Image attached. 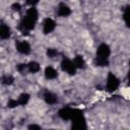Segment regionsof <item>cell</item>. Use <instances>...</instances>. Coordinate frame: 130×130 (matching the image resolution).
<instances>
[{
    "label": "cell",
    "instance_id": "6da1fadb",
    "mask_svg": "<svg viewBox=\"0 0 130 130\" xmlns=\"http://www.w3.org/2000/svg\"><path fill=\"white\" fill-rule=\"evenodd\" d=\"M111 54L110 47L107 44H101L96 50L95 64L98 66H108L109 65V56Z\"/></svg>",
    "mask_w": 130,
    "mask_h": 130
},
{
    "label": "cell",
    "instance_id": "7a4b0ae2",
    "mask_svg": "<svg viewBox=\"0 0 130 130\" xmlns=\"http://www.w3.org/2000/svg\"><path fill=\"white\" fill-rule=\"evenodd\" d=\"M71 121H72V129H79V130L86 129L85 119H84V116L81 111L75 110Z\"/></svg>",
    "mask_w": 130,
    "mask_h": 130
},
{
    "label": "cell",
    "instance_id": "3957f363",
    "mask_svg": "<svg viewBox=\"0 0 130 130\" xmlns=\"http://www.w3.org/2000/svg\"><path fill=\"white\" fill-rule=\"evenodd\" d=\"M61 68H62L63 71L67 72L68 74H71V75L75 74V72H76V66H75L74 62H71L67 58H64L62 60V62H61Z\"/></svg>",
    "mask_w": 130,
    "mask_h": 130
},
{
    "label": "cell",
    "instance_id": "277c9868",
    "mask_svg": "<svg viewBox=\"0 0 130 130\" xmlns=\"http://www.w3.org/2000/svg\"><path fill=\"white\" fill-rule=\"evenodd\" d=\"M119 86V79L113 74L109 73L108 75V81H107V88L109 91H114Z\"/></svg>",
    "mask_w": 130,
    "mask_h": 130
},
{
    "label": "cell",
    "instance_id": "5b68a950",
    "mask_svg": "<svg viewBox=\"0 0 130 130\" xmlns=\"http://www.w3.org/2000/svg\"><path fill=\"white\" fill-rule=\"evenodd\" d=\"M75 109H71V108H63L59 111V117L63 120H71L72 116L74 114Z\"/></svg>",
    "mask_w": 130,
    "mask_h": 130
},
{
    "label": "cell",
    "instance_id": "8992f818",
    "mask_svg": "<svg viewBox=\"0 0 130 130\" xmlns=\"http://www.w3.org/2000/svg\"><path fill=\"white\" fill-rule=\"evenodd\" d=\"M56 26V23L53 19L51 18H46L45 21H44V24H43V30H44V34H49L51 32L52 30H54Z\"/></svg>",
    "mask_w": 130,
    "mask_h": 130
},
{
    "label": "cell",
    "instance_id": "52a82bcc",
    "mask_svg": "<svg viewBox=\"0 0 130 130\" xmlns=\"http://www.w3.org/2000/svg\"><path fill=\"white\" fill-rule=\"evenodd\" d=\"M16 49H17V51H18L19 53L24 54V55H27V54H29V52H30V46H29V44H28L27 42H24V41L17 43Z\"/></svg>",
    "mask_w": 130,
    "mask_h": 130
},
{
    "label": "cell",
    "instance_id": "ba28073f",
    "mask_svg": "<svg viewBox=\"0 0 130 130\" xmlns=\"http://www.w3.org/2000/svg\"><path fill=\"white\" fill-rule=\"evenodd\" d=\"M57 12H58V15L59 16H68L71 13V10L64 3H60L59 6H58V11Z\"/></svg>",
    "mask_w": 130,
    "mask_h": 130
},
{
    "label": "cell",
    "instance_id": "9c48e42d",
    "mask_svg": "<svg viewBox=\"0 0 130 130\" xmlns=\"http://www.w3.org/2000/svg\"><path fill=\"white\" fill-rule=\"evenodd\" d=\"M44 99H45L46 103H47V104H50V105H53V104L57 103V96H56L54 93L50 92V91H45V93H44Z\"/></svg>",
    "mask_w": 130,
    "mask_h": 130
},
{
    "label": "cell",
    "instance_id": "30bf717a",
    "mask_svg": "<svg viewBox=\"0 0 130 130\" xmlns=\"http://www.w3.org/2000/svg\"><path fill=\"white\" fill-rule=\"evenodd\" d=\"M57 75H58V73H57V71L53 67H51V66L46 67V69H45V76L48 79H54V78L57 77Z\"/></svg>",
    "mask_w": 130,
    "mask_h": 130
},
{
    "label": "cell",
    "instance_id": "8fae6325",
    "mask_svg": "<svg viewBox=\"0 0 130 130\" xmlns=\"http://www.w3.org/2000/svg\"><path fill=\"white\" fill-rule=\"evenodd\" d=\"M10 37V29L7 25L5 24H2L1 27H0V38L2 40H6Z\"/></svg>",
    "mask_w": 130,
    "mask_h": 130
},
{
    "label": "cell",
    "instance_id": "7c38bea8",
    "mask_svg": "<svg viewBox=\"0 0 130 130\" xmlns=\"http://www.w3.org/2000/svg\"><path fill=\"white\" fill-rule=\"evenodd\" d=\"M74 64L76 66V68H80V69L85 68V62H84L83 58L81 56H79V55H77L74 58Z\"/></svg>",
    "mask_w": 130,
    "mask_h": 130
},
{
    "label": "cell",
    "instance_id": "4fadbf2b",
    "mask_svg": "<svg viewBox=\"0 0 130 130\" xmlns=\"http://www.w3.org/2000/svg\"><path fill=\"white\" fill-rule=\"evenodd\" d=\"M27 69H28L29 72L36 73V72H38L40 70V64L38 62H30L27 65Z\"/></svg>",
    "mask_w": 130,
    "mask_h": 130
},
{
    "label": "cell",
    "instance_id": "5bb4252c",
    "mask_svg": "<svg viewBox=\"0 0 130 130\" xmlns=\"http://www.w3.org/2000/svg\"><path fill=\"white\" fill-rule=\"evenodd\" d=\"M124 21L128 27H130V6H127L124 10Z\"/></svg>",
    "mask_w": 130,
    "mask_h": 130
},
{
    "label": "cell",
    "instance_id": "9a60e30c",
    "mask_svg": "<svg viewBox=\"0 0 130 130\" xmlns=\"http://www.w3.org/2000/svg\"><path fill=\"white\" fill-rule=\"evenodd\" d=\"M28 100H29V95H28L27 93H22V94L19 95V98H18L17 101H18V104H19V105L24 106V105L27 104Z\"/></svg>",
    "mask_w": 130,
    "mask_h": 130
},
{
    "label": "cell",
    "instance_id": "2e32d148",
    "mask_svg": "<svg viewBox=\"0 0 130 130\" xmlns=\"http://www.w3.org/2000/svg\"><path fill=\"white\" fill-rule=\"evenodd\" d=\"M26 15H27L28 17L35 19L36 21H37V19H38V11H37V9L34 8V7L29 8V9L26 11Z\"/></svg>",
    "mask_w": 130,
    "mask_h": 130
},
{
    "label": "cell",
    "instance_id": "e0dca14e",
    "mask_svg": "<svg viewBox=\"0 0 130 130\" xmlns=\"http://www.w3.org/2000/svg\"><path fill=\"white\" fill-rule=\"evenodd\" d=\"M47 55L50 58H54V57H56L58 55V52L55 49H48L47 50Z\"/></svg>",
    "mask_w": 130,
    "mask_h": 130
},
{
    "label": "cell",
    "instance_id": "ac0fdd59",
    "mask_svg": "<svg viewBox=\"0 0 130 130\" xmlns=\"http://www.w3.org/2000/svg\"><path fill=\"white\" fill-rule=\"evenodd\" d=\"M13 80H14L13 77H12V76H8V75L4 76L3 79H2V81H3L4 84H11V83L13 82Z\"/></svg>",
    "mask_w": 130,
    "mask_h": 130
},
{
    "label": "cell",
    "instance_id": "d6986e66",
    "mask_svg": "<svg viewBox=\"0 0 130 130\" xmlns=\"http://www.w3.org/2000/svg\"><path fill=\"white\" fill-rule=\"evenodd\" d=\"M17 105H19V104H18V101H15V100H10V101L8 102V104H7V106H8L9 108H14V107H16Z\"/></svg>",
    "mask_w": 130,
    "mask_h": 130
},
{
    "label": "cell",
    "instance_id": "ffe728a7",
    "mask_svg": "<svg viewBox=\"0 0 130 130\" xmlns=\"http://www.w3.org/2000/svg\"><path fill=\"white\" fill-rule=\"evenodd\" d=\"M26 68H27V65H25V64H19V65L17 66V70H18L20 73H23Z\"/></svg>",
    "mask_w": 130,
    "mask_h": 130
},
{
    "label": "cell",
    "instance_id": "44dd1931",
    "mask_svg": "<svg viewBox=\"0 0 130 130\" xmlns=\"http://www.w3.org/2000/svg\"><path fill=\"white\" fill-rule=\"evenodd\" d=\"M12 9L15 10V11H19V10H20V5H19L18 3H14V4L12 5Z\"/></svg>",
    "mask_w": 130,
    "mask_h": 130
},
{
    "label": "cell",
    "instance_id": "7402d4cb",
    "mask_svg": "<svg viewBox=\"0 0 130 130\" xmlns=\"http://www.w3.org/2000/svg\"><path fill=\"white\" fill-rule=\"evenodd\" d=\"M26 2L29 5H35V4H37L39 2V0H26Z\"/></svg>",
    "mask_w": 130,
    "mask_h": 130
},
{
    "label": "cell",
    "instance_id": "603a6c76",
    "mask_svg": "<svg viewBox=\"0 0 130 130\" xmlns=\"http://www.w3.org/2000/svg\"><path fill=\"white\" fill-rule=\"evenodd\" d=\"M28 129H41V127L40 126H38V125H29L28 126Z\"/></svg>",
    "mask_w": 130,
    "mask_h": 130
},
{
    "label": "cell",
    "instance_id": "cb8c5ba5",
    "mask_svg": "<svg viewBox=\"0 0 130 130\" xmlns=\"http://www.w3.org/2000/svg\"><path fill=\"white\" fill-rule=\"evenodd\" d=\"M128 80H129V84H130V71H129V74H128Z\"/></svg>",
    "mask_w": 130,
    "mask_h": 130
},
{
    "label": "cell",
    "instance_id": "d4e9b609",
    "mask_svg": "<svg viewBox=\"0 0 130 130\" xmlns=\"http://www.w3.org/2000/svg\"><path fill=\"white\" fill-rule=\"evenodd\" d=\"M129 65H130V60H129Z\"/></svg>",
    "mask_w": 130,
    "mask_h": 130
}]
</instances>
